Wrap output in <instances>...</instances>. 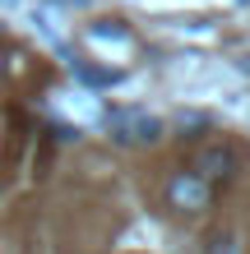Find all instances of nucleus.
Returning <instances> with one entry per match:
<instances>
[{
	"instance_id": "obj_1",
	"label": "nucleus",
	"mask_w": 250,
	"mask_h": 254,
	"mask_svg": "<svg viewBox=\"0 0 250 254\" xmlns=\"http://www.w3.org/2000/svg\"><path fill=\"white\" fill-rule=\"evenodd\" d=\"M167 203L176 213H204L213 203V185H204L195 171H176L167 181Z\"/></svg>"
},
{
	"instance_id": "obj_2",
	"label": "nucleus",
	"mask_w": 250,
	"mask_h": 254,
	"mask_svg": "<svg viewBox=\"0 0 250 254\" xmlns=\"http://www.w3.org/2000/svg\"><path fill=\"white\" fill-rule=\"evenodd\" d=\"M190 171H195L204 185L232 181V171H237V153H232L227 143H204V148H195V157H190Z\"/></svg>"
},
{
	"instance_id": "obj_3",
	"label": "nucleus",
	"mask_w": 250,
	"mask_h": 254,
	"mask_svg": "<svg viewBox=\"0 0 250 254\" xmlns=\"http://www.w3.org/2000/svg\"><path fill=\"white\" fill-rule=\"evenodd\" d=\"M163 125L153 121V116H111V139L121 143H153Z\"/></svg>"
},
{
	"instance_id": "obj_4",
	"label": "nucleus",
	"mask_w": 250,
	"mask_h": 254,
	"mask_svg": "<svg viewBox=\"0 0 250 254\" xmlns=\"http://www.w3.org/2000/svg\"><path fill=\"white\" fill-rule=\"evenodd\" d=\"M209 254H232V241H213V250Z\"/></svg>"
}]
</instances>
